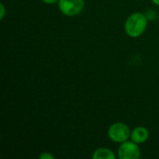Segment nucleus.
<instances>
[{"label":"nucleus","mask_w":159,"mask_h":159,"mask_svg":"<svg viewBox=\"0 0 159 159\" xmlns=\"http://www.w3.org/2000/svg\"><path fill=\"white\" fill-rule=\"evenodd\" d=\"M148 23V19L144 13L134 12L129 16L126 20L124 29L125 33L132 38L141 36L146 30Z\"/></svg>","instance_id":"nucleus-1"},{"label":"nucleus","mask_w":159,"mask_h":159,"mask_svg":"<svg viewBox=\"0 0 159 159\" xmlns=\"http://www.w3.org/2000/svg\"><path fill=\"white\" fill-rule=\"evenodd\" d=\"M130 129L124 123L116 122L108 129V137L116 143H122L130 138Z\"/></svg>","instance_id":"nucleus-2"},{"label":"nucleus","mask_w":159,"mask_h":159,"mask_svg":"<svg viewBox=\"0 0 159 159\" xmlns=\"http://www.w3.org/2000/svg\"><path fill=\"white\" fill-rule=\"evenodd\" d=\"M58 6L63 15L74 17L82 12L85 7V0H59Z\"/></svg>","instance_id":"nucleus-3"},{"label":"nucleus","mask_w":159,"mask_h":159,"mask_svg":"<svg viewBox=\"0 0 159 159\" xmlns=\"http://www.w3.org/2000/svg\"><path fill=\"white\" fill-rule=\"evenodd\" d=\"M117 157L120 159H138L141 157V149L135 142L126 141L119 145Z\"/></svg>","instance_id":"nucleus-4"},{"label":"nucleus","mask_w":159,"mask_h":159,"mask_svg":"<svg viewBox=\"0 0 159 159\" xmlns=\"http://www.w3.org/2000/svg\"><path fill=\"white\" fill-rule=\"evenodd\" d=\"M149 130L144 128V127H137L135 128L131 133H130V139L131 141L135 142L136 143L138 144H141V143H145L148 139H149Z\"/></svg>","instance_id":"nucleus-5"},{"label":"nucleus","mask_w":159,"mask_h":159,"mask_svg":"<svg viewBox=\"0 0 159 159\" xmlns=\"http://www.w3.org/2000/svg\"><path fill=\"white\" fill-rule=\"evenodd\" d=\"M92 158L93 159H116V156L115 155V153L108 149V148H98L96 149L93 154H92Z\"/></svg>","instance_id":"nucleus-6"},{"label":"nucleus","mask_w":159,"mask_h":159,"mask_svg":"<svg viewBox=\"0 0 159 159\" xmlns=\"http://www.w3.org/2000/svg\"><path fill=\"white\" fill-rule=\"evenodd\" d=\"M144 14H145L146 18L148 19V20H155L158 17V15L157 14V12L154 9H149Z\"/></svg>","instance_id":"nucleus-7"},{"label":"nucleus","mask_w":159,"mask_h":159,"mask_svg":"<svg viewBox=\"0 0 159 159\" xmlns=\"http://www.w3.org/2000/svg\"><path fill=\"white\" fill-rule=\"evenodd\" d=\"M39 158L40 159H54L55 158V157H54L52 154H50V153H48V152H46V153H42V154L39 156Z\"/></svg>","instance_id":"nucleus-8"},{"label":"nucleus","mask_w":159,"mask_h":159,"mask_svg":"<svg viewBox=\"0 0 159 159\" xmlns=\"http://www.w3.org/2000/svg\"><path fill=\"white\" fill-rule=\"evenodd\" d=\"M0 7H1V14H0V20H3L4 17H5V14H6V8H5V6L3 3L0 4Z\"/></svg>","instance_id":"nucleus-9"},{"label":"nucleus","mask_w":159,"mask_h":159,"mask_svg":"<svg viewBox=\"0 0 159 159\" xmlns=\"http://www.w3.org/2000/svg\"><path fill=\"white\" fill-rule=\"evenodd\" d=\"M42 1L48 5H53V4H56L59 2V0H42Z\"/></svg>","instance_id":"nucleus-10"},{"label":"nucleus","mask_w":159,"mask_h":159,"mask_svg":"<svg viewBox=\"0 0 159 159\" xmlns=\"http://www.w3.org/2000/svg\"><path fill=\"white\" fill-rule=\"evenodd\" d=\"M152 2L155 4V5H157V6H159V0H152Z\"/></svg>","instance_id":"nucleus-11"},{"label":"nucleus","mask_w":159,"mask_h":159,"mask_svg":"<svg viewBox=\"0 0 159 159\" xmlns=\"http://www.w3.org/2000/svg\"><path fill=\"white\" fill-rule=\"evenodd\" d=\"M157 20H158V21H159V14H158V17H157Z\"/></svg>","instance_id":"nucleus-12"}]
</instances>
